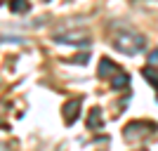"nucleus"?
Returning <instances> with one entry per match:
<instances>
[{"label":"nucleus","instance_id":"20e7f679","mask_svg":"<svg viewBox=\"0 0 158 151\" xmlns=\"http://www.w3.org/2000/svg\"><path fill=\"white\" fill-rule=\"evenodd\" d=\"M113 73H118V66L113 64L109 57H104V59L99 61V76L102 78H113Z\"/></svg>","mask_w":158,"mask_h":151},{"label":"nucleus","instance_id":"9d476101","mask_svg":"<svg viewBox=\"0 0 158 151\" xmlns=\"http://www.w3.org/2000/svg\"><path fill=\"white\" fill-rule=\"evenodd\" d=\"M149 64H158V47H156V50H151V54H149Z\"/></svg>","mask_w":158,"mask_h":151},{"label":"nucleus","instance_id":"0eeeda50","mask_svg":"<svg viewBox=\"0 0 158 151\" xmlns=\"http://www.w3.org/2000/svg\"><path fill=\"white\" fill-rule=\"evenodd\" d=\"M142 76H144V78L149 80L153 87H158V73H156V69H153V66H146L144 71H142Z\"/></svg>","mask_w":158,"mask_h":151},{"label":"nucleus","instance_id":"f03ea898","mask_svg":"<svg viewBox=\"0 0 158 151\" xmlns=\"http://www.w3.org/2000/svg\"><path fill=\"white\" fill-rule=\"evenodd\" d=\"M54 43H66V45H90L87 33L83 31H66V33H57Z\"/></svg>","mask_w":158,"mask_h":151},{"label":"nucleus","instance_id":"1a4fd4ad","mask_svg":"<svg viewBox=\"0 0 158 151\" xmlns=\"http://www.w3.org/2000/svg\"><path fill=\"white\" fill-rule=\"evenodd\" d=\"M87 61H90V54H87V52H80V54H76V57H71L69 64H87Z\"/></svg>","mask_w":158,"mask_h":151},{"label":"nucleus","instance_id":"39448f33","mask_svg":"<svg viewBox=\"0 0 158 151\" xmlns=\"http://www.w3.org/2000/svg\"><path fill=\"white\" fill-rule=\"evenodd\" d=\"M102 125H104V120H102V109L94 106L92 111H90V116H87V128H90V130H99Z\"/></svg>","mask_w":158,"mask_h":151},{"label":"nucleus","instance_id":"7ed1b4c3","mask_svg":"<svg viewBox=\"0 0 158 151\" xmlns=\"http://www.w3.org/2000/svg\"><path fill=\"white\" fill-rule=\"evenodd\" d=\"M61 113H64V123L73 125L78 120V113H80V99H69L64 104V109H61Z\"/></svg>","mask_w":158,"mask_h":151},{"label":"nucleus","instance_id":"6e6552de","mask_svg":"<svg viewBox=\"0 0 158 151\" xmlns=\"http://www.w3.org/2000/svg\"><path fill=\"white\" fill-rule=\"evenodd\" d=\"M10 10H12V12H26L28 0H10Z\"/></svg>","mask_w":158,"mask_h":151},{"label":"nucleus","instance_id":"423d86ee","mask_svg":"<svg viewBox=\"0 0 158 151\" xmlns=\"http://www.w3.org/2000/svg\"><path fill=\"white\" fill-rule=\"evenodd\" d=\"M127 85H130V76H127L125 71L116 73V76L111 78V87H113V90H123V87H127Z\"/></svg>","mask_w":158,"mask_h":151},{"label":"nucleus","instance_id":"f257e3e1","mask_svg":"<svg viewBox=\"0 0 158 151\" xmlns=\"http://www.w3.org/2000/svg\"><path fill=\"white\" fill-rule=\"evenodd\" d=\"M113 47L123 54H139L142 50L146 47V38L144 36H139L135 31H120L116 33V38H113Z\"/></svg>","mask_w":158,"mask_h":151},{"label":"nucleus","instance_id":"9b49d317","mask_svg":"<svg viewBox=\"0 0 158 151\" xmlns=\"http://www.w3.org/2000/svg\"><path fill=\"white\" fill-rule=\"evenodd\" d=\"M0 151H12V149H10V144H0Z\"/></svg>","mask_w":158,"mask_h":151},{"label":"nucleus","instance_id":"f8f14e48","mask_svg":"<svg viewBox=\"0 0 158 151\" xmlns=\"http://www.w3.org/2000/svg\"><path fill=\"white\" fill-rule=\"evenodd\" d=\"M156 99H158V94H156Z\"/></svg>","mask_w":158,"mask_h":151}]
</instances>
